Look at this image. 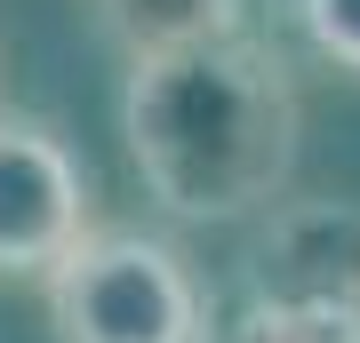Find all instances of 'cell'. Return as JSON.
<instances>
[{
  "label": "cell",
  "mask_w": 360,
  "mask_h": 343,
  "mask_svg": "<svg viewBox=\"0 0 360 343\" xmlns=\"http://www.w3.org/2000/svg\"><path fill=\"white\" fill-rule=\"evenodd\" d=\"M40 295L56 343H208V295L160 231L96 224Z\"/></svg>",
  "instance_id": "cell-2"
},
{
  "label": "cell",
  "mask_w": 360,
  "mask_h": 343,
  "mask_svg": "<svg viewBox=\"0 0 360 343\" xmlns=\"http://www.w3.org/2000/svg\"><path fill=\"white\" fill-rule=\"evenodd\" d=\"M80 8H89V25L112 40L129 64L248 32V0H80Z\"/></svg>",
  "instance_id": "cell-5"
},
{
  "label": "cell",
  "mask_w": 360,
  "mask_h": 343,
  "mask_svg": "<svg viewBox=\"0 0 360 343\" xmlns=\"http://www.w3.org/2000/svg\"><path fill=\"white\" fill-rule=\"evenodd\" d=\"M257 304L360 311V216L352 208H281L257 248Z\"/></svg>",
  "instance_id": "cell-4"
},
{
  "label": "cell",
  "mask_w": 360,
  "mask_h": 343,
  "mask_svg": "<svg viewBox=\"0 0 360 343\" xmlns=\"http://www.w3.org/2000/svg\"><path fill=\"white\" fill-rule=\"evenodd\" d=\"M224 343H360V311L328 304H248Z\"/></svg>",
  "instance_id": "cell-6"
},
{
  "label": "cell",
  "mask_w": 360,
  "mask_h": 343,
  "mask_svg": "<svg viewBox=\"0 0 360 343\" xmlns=\"http://www.w3.org/2000/svg\"><path fill=\"white\" fill-rule=\"evenodd\" d=\"M89 231H96V191L65 128L0 112V280H49Z\"/></svg>",
  "instance_id": "cell-3"
},
{
  "label": "cell",
  "mask_w": 360,
  "mask_h": 343,
  "mask_svg": "<svg viewBox=\"0 0 360 343\" xmlns=\"http://www.w3.org/2000/svg\"><path fill=\"white\" fill-rule=\"evenodd\" d=\"M296 16H304L312 48H321L328 64L360 72V0H296Z\"/></svg>",
  "instance_id": "cell-7"
},
{
  "label": "cell",
  "mask_w": 360,
  "mask_h": 343,
  "mask_svg": "<svg viewBox=\"0 0 360 343\" xmlns=\"http://www.w3.org/2000/svg\"><path fill=\"white\" fill-rule=\"evenodd\" d=\"M120 136L144 191L184 224H232L272 208L296 176V104L288 56L257 32L144 56L120 80Z\"/></svg>",
  "instance_id": "cell-1"
}]
</instances>
